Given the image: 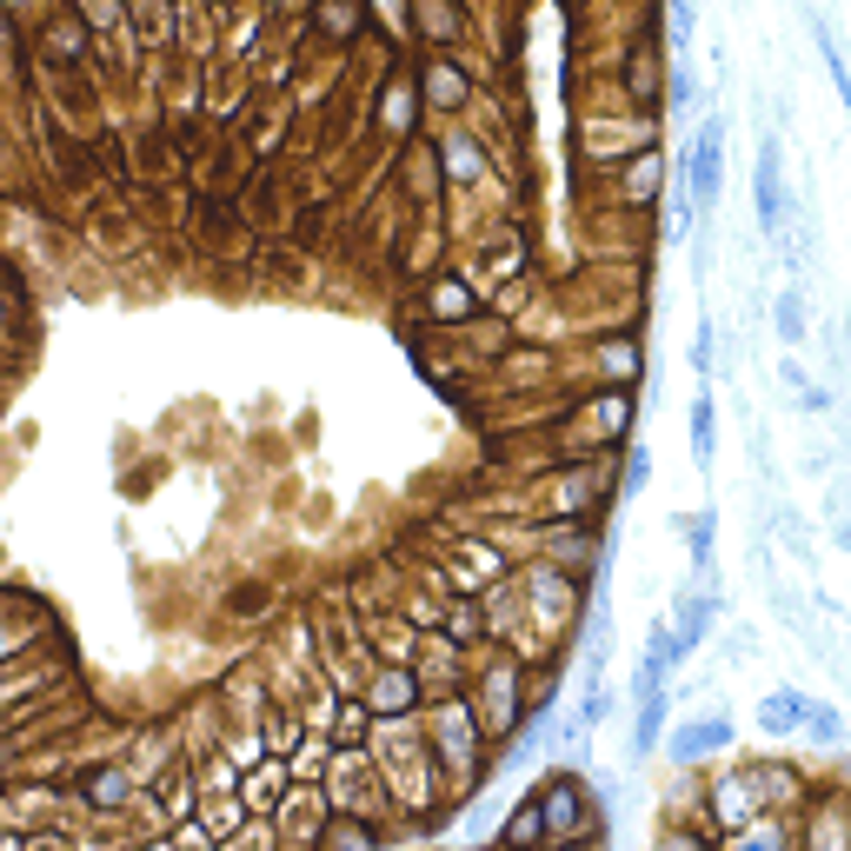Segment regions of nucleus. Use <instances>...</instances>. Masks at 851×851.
I'll list each match as a JSON object with an SVG mask.
<instances>
[{
    "label": "nucleus",
    "instance_id": "aec40b11",
    "mask_svg": "<svg viewBox=\"0 0 851 851\" xmlns=\"http://www.w3.org/2000/svg\"><path fill=\"white\" fill-rule=\"evenodd\" d=\"M679 533H686V546H692V566H712V533H719V513L706 506V513L679 519Z\"/></svg>",
    "mask_w": 851,
    "mask_h": 851
},
{
    "label": "nucleus",
    "instance_id": "cd10ccee",
    "mask_svg": "<svg viewBox=\"0 0 851 851\" xmlns=\"http://www.w3.org/2000/svg\"><path fill=\"white\" fill-rule=\"evenodd\" d=\"M692 373H712V320H699L692 333Z\"/></svg>",
    "mask_w": 851,
    "mask_h": 851
},
{
    "label": "nucleus",
    "instance_id": "2f4dec72",
    "mask_svg": "<svg viewBox=\"0 0 851 851\" xmlns=\"http://www.w3.org/2000/svg\"><path fill=\"white\" fill-rule=\"evenodd\" d=\"M626 87H632V93H652V67H646V60H632V67H626Z\"/></svg>",
    "mask_w": 851,
    "mask_h": 851
},
{
    "label": "nucleus",
    "instance_id": "f704fd0d",
    "mask_svg": "<svg viewBox=\"0 0 851 851\" xmlns=\"http://www.w3.org/2000/svg\"><path fill=\"white\" fill-rule=\"evenodd\" d=\"M27 851H73V845H67V839H33Z\"/></svg>",
    "mask_w": 851,
    "mask_h": 851
},
{
    "label": "nucleus",
    "instance_id": "393cba45",
    "mask_svg": "<svg viewBox=\"0 0 851 851\" xmlns=\"http://www.w3.org/2000/svg\"><path fill=\"white\" fill-rule=\"evenodd\" d=\"M446 166H453V173H459V180H473V173H479V166H486V153H479V146H473V140H453V146H446Z\"/></svg>",
    "mask_w": 851,
    "mask_h": 851
},
{
    "label": "nucleus",
    "instance_id": "4be33fe9",
    "mask_svg": "<svg viewBox=\"0 0 851 851\" xmlns=\"http://www.w3.org/2000/svg\"><path fill=\"white\" fill-rule=\"evenodd\" d=\"M366 719H373V706H366V699H346V706H340L333 739H340V746H359V739H366Z\"/></svg>",
    "mask_w": 851,
    "mask_h": 851
},
{
    "label": "nucleus",
    "instance_id": "1a4fd4ad",
    "mask_svg": "<svg viewBox=\"0 0 851 851\" xmlns=\"http://www.w3.org/2000/svg\"><path fill=\"white\" fill-rule=\"evenodd\" d=\"M806 719H812V699L792 692V686H779V692L759 699V726H766V732H799Z\"/></svg>",
    "mask_w": 851,
    "mask_h": 851
},
{
    "label": "nucleus",
    "instance_id": "6ab92c4d",
    "mask_svg": "<svg viewBox=\"0 0 851 851\" xmlns=\"http://www.w3.org/2000/svg\"><path fill=\"white\" fill-rule=\"evenodd\" d=\"M413 20H419V33H433V40H453V33H459V7H453V0H413Z\"/></svg>",
    "mask_w": 851,
    "mask_h": 851
},
{
    "label": "nucleus",
    "instance_id": "20e7f679",
    "mask_svg": "<svg viewBox=\"0 0 851 851\" xmlns=\"http://www.w3.org/2000/svg\"><path fill=\"white\" fill-rule=\"evenodd\" d=\"M286 779H293V766H280V752H273L266 766H253V772L240 779V806H246V812H273V806H286Z\"/></svg>",
    "mask_w": 851,
    "mask_h": 851
},
{
    "label": "nucleus",
    "instance_id": "f03ea898",
    "mask_svg": "<svg viewBox=\"0 0 851 851\" xmlns=\"http://www.w3.org/2000/svg\"><path fill=\"white\" fill-rule=\"evenodd\" d=\"M752 193H759V226H766V240H779L786 246V146H779V133H766L759 140V166H752Z\"/></svg>",
    "mask_w": 851,
    "mask_h": 851
},
{
    "label": "nucleus",
    "instance_id": "5701e85b",
    "mask_svg": "<svg viewBox=\"0 0 851 851\" xmlns=\"http://www.w3.org/2000/svg\"><path fill=\"white\" fill-rule=\"evenodd\" d=\"M320 27H326L333 40H346V33L359 27V0H326V7H320Z\"/></svg>",
    "mask_w": 851,
    "mask_h": 851
},
{
    "label": "nucleus",
    "instance_id": "dca6fc26",
    "mask_svg": "<svg viewBox=\"0 0 851 851\" xmlns=\"http://www.w3.org/2000/svg\"><path fill=\"white\" fill-rule=\"evenodd\" d=\"M426 93H433L439 107H466V73H459L453 60H426Z\"/></svg>",
    "mask_w": 851,
    "mask_h": 851
},
{
    "label": "nucleus",
    "instance_id": "ddd939ff",
    "mask_svg": "<svg viewBox=\"0 0 851 851\" xmlns=\"http://www.w3.org/2000/svg\"><path fill=\"white\" fill-rule=\"evenodd\" d=\"M592 419V446H612L619 433H626V419H632V406H626V393H606L592 413H579V426Z\"/></svg>",
    "mask_w": 851,
    "mask_h": 851
},
{
    "label": "nucleus",
    "instance_id": "f257e3e1",
    "mask_svg": "<svg viewBox=\"0 0 851 851\" xmlns=\"http://www.w3.org/2000/svg\"><path fill=\"white\" fill-rule=\"evenodd\" d=\"M686 186H692V206H699V213L719 206V186H726V113H706V120H699L692 160H686Z\"/></svg>",
    "mask_w": 851,
    "mask_h": 851
},
{
    "label": "nucleus",
    "instance_id": "4468645a",
    "mask_svg": "<svg viewBox=\"0 0 851 851\" xmlns=\"http://www.w3.org/2000/svg\"><path fill=\"white\" fill-rule=\"evenodd\" d=\"M686 433H692V459L712 466V446H719V406H712V393L692 399V426H686Z\"/></svg>",
    "mask_w": 851,
    "mask_h": 851
},
{
    "label": "nucleus",
    "instance_id": "7c9ffc66",
    "mask_svg": "<svg viewBox=\"0 0 851 851\" xmlns=\"http://www.w3.org/2000/svg\"><path fill=\"white\" fill-rule=\"evenodd\" d=\"M646 479H652V453L639 446V453H632V466H626V486H646Z\"/></svg>",
    "mask_w": 851,
    "mask_h": 851
},
{
    "label": "nucleus",
    "instance_id": "c756f323",
    "mask_svg": "<svg viewBox=\"0 0 851 851\" xmlns=\"http://www.w3.org/2000/svg\"><path fill=\"white\" fill-rule=\"evenodd\" d=\"M779 386H786V393H806V386H812V373H806V366L786 353V366H779Z\"/></svg>",
    "mask_w": 851,
    "mask_h": 851
},
{
    "label": "nucleus",
    "instance_id": "473e14b6",
    "mask_svg": "<svg viewBox=\"0 0 851 851\" xmlns=\"http://www.w3.org/2000/svg\"><path fill=\"white\" fill-rule=\"evenodd\" d=\"M799 406H806V413H825V406H832V393H825V386H806V393H799Z\"/></svg>",
    "mask_w": 851,
    "mask_h": 851
},
{
    "label": "nucleus",
    "instance_id": "a211bd4d",
    "mask_svg": "<svg viewBox=\"0 0 851 851\" xmlns=\"http://www.w3.org/2000/svg\"><path fill=\"white\" fill-rule=\"evenodd\" d=\"M433 320H446V326L473 320V286H466V280H439V286H433Z\"/></svg>",
    "mask_w": 851,
    "mask_h": 851
},
{
    "label": "nucleus",
    "instance_id": "72a5a7b5",
    "mask_svg": "<svg viewBox=\"0 0 851 851\" xmlns=\"http://www.w3.org/2000/svg\"><path fill=\"white\" fill-rule=\"evenodd\" d=\"M80 7H87V20H107V27L120 20V7H113V0H80Z\"/></svg>",
    "mask_w": 851,
    "mask_h": 851
},
{
    "label": "nucleus",
    "instance_id": "412c9836",
    "mask_svg": "<svg viewBox=\"0 0 851 851\" xmlns=\"http://www.w3.org/2000/svg\"><path fill=\"white\" fill-rule=\"evenodd\" d=\"M819 53H825V73H832V87H839V100H845V113H851V67H845V53H839V40H832L825 20H819Z\"/></svg>",
    "mask_w": 851,
    "mask_h": 851
},
{
    "label": "nucleus",
    "instance_id": "6e6552de",
    "mask_svg": "<svg viewBox=\"0 0 851 851\" xmlns=\"http://www.w3.org/2000/svg\"><path fill=\"white\" fill-rule=\"evenodd\" d=\"M546 832H553V825H546V806L526 792V799L506 812V825H499V845H506V851H526V845H539Z\"/></svg>",
    "mask_w": 851,
    "mask_h": 851
},
{
    "label": "nucleus",
    "instance_id": "b1692460",
    "mask_svg": "<svg viewBox=\"0 0 851 851\" xmlns=\"http://www.w3.org/2000/svg\"><path fill=\"white\" fill-rule=\"evenodd\" d=\"M240 819H246V806H200V825H206L213 839H233Z\"/></svg>",
    "mask_w": 851,
    "mask_h": 851
},
{
    "label": "nucleus",
    "instance_id": "2eb2a0df",
    "mask_svg": "<svg viewBox=\"0 0 851 851\" xmlns=\"http://www.w3.org/2000/svg\"><path fill=\"white\" fill-rule=\"evenodd\" d=\"M539 806H546V825L553 832H573V806H579V779L573 772H559L546 792H539Z\"/></svg>",
    "mask_w": 851,
    "mask_h": 851
},
{
    "label": "nucleus",
    "instance_id": "9d476101",
    "mask_svg": "<svg viewBox=\"0 0 851 851\" xmlns=\"http://www.w3.org/2000/svg\"><path fill=\"white\" fill-rule=\"evenodd\" d=\"M666 712H672V692H659V699L639 706V719H632V766L652 759V752L666 746Z\"/></svg>",
    "mask_w": 851,
    "mask_h": 851
},
{
    "label": "nucleus",
    "instance_id": "0eeeda50",
    "mask_svg": "<svg viewBox=\"0 0 851 851\" xmlns=\"http://www.w3.org/2000/svg\"><path fill=\"white\" fill-rule=\"evenodd\" d=\"M712 612H719V599H712V592H686V599L672 606V632H679V646H686V652H699V646H706Z\"/></svg>",
    "mask_w": 851,
    "mask_h": 851
},
{
    "label": "nucleus",
    "instance_id": "a878e982",
    "mask_svg": "<svg viewBox=\"0 0 851 851\" xmlns=\"http://www.w3.org/2000/svg\"><path fill=\"white\" fill-rule=\"evenodd\" d=\"M806 726H812V739H825V746H839V739H845V719H839L832 706H812V719H806Z\"/></svg>",
    "mask_w": 851,
    "mask_h": 851
},
{
    "label": "nucleus",
    "instance_id": "423d86ee",
    "mask_svg": "<svg viewBox=\"0 0 851 851\" xmlns=\"http://www.w3.org/2000/svg\"><path fill=\"white\" fill-rule=\"evenodd\" d=\"M772 333H779V346H786V353H799V346H806L812 320H806V293H799V280L772 293Z\"/></svg>",
    "mask_w": 851,
    "mask_h": 851
},
{
    "label": "nucleus",
    "instance_id": "9b49d317",
    "mask_svg": "<svg viewBox=\"0 0 851 851\" xmlns=\"http://www.w3.org/2000/svg\"><path fill=\"white\" fill-rule=\"evenodd\" d=\"M80 799H87V806H100V812H120V806L133 799V779H126L120 766H107V772H87V779H80Z\"/></svg>",
    "mask_w": 851,
    "mask_h": 851
},
{
    "label": "nucleus",
    "instance_id": "39448f33",
    "mask_svg": "<svg viewBox=\"0 0 851 851\" xmlns=\"http://www.w3.org/2000/svg\"><path fill=\"white\" fill-rule=\"evenodd\" d=\"M413 672L406 666H386V672H373V686H366V706H373V719H399V712H413Z\"/></svg>",
    "mask_w": 851,
    "mask_h": 851
},
{
    "label": "nucleus",
    "instance_id": "c85d7f7f",
    "mask_svg": "<svg viewBox=\"0 0 851 851\" xmlns=\"http://www.w3.org/2000/svg\"><path fill=\"white\" fill-rule=\"evenodd\" d=\"M632 366H639L632 346H606V373H612V379H632Z\"/></svg>",
    "mask_w": 851,
    "mask_h": 851
},
{
    "label": "nucleus",
    "instance_id": "f8f14e48",
    "mask_svg": "<svg viewBox=\"0 0 851 851\" xmlns=\"http://www.w3.org/2000/svg\"><path fill=\"white\" fill-rule=\"evenodd\" d=\"M719 819H726L732 832H746V825L759 819V779H726V786H719Z\"/></svg>",
    "mask_w": 851,
    "mask_h": 851
},
{
    "label": "nucleus",
    "instance_id": "bb28decb",
    "mask_svg": "<svg viewBox=\"0 0 851 851\" xmlns=\"http://www.w3.org/2000/svg\"><path fill=\"white\" fill-rule=\"evenodd\" d=\"M326 845H333V851H366V825H353V819H340V825L326 832Z\"/></svg>",
    "mask_w": 851,
    "mask_h": 851
},
{
    "label": "nucleus",
    "instance_id": "f3484780",
    "mask_svg": "<svg viewBox=\"0 0 851 851\" xmlns=\"http://www.w3.org/2000/svg\"><path fill=\"white\" fill-rule=\"evenodd\" d=\"M406 193H413V200H433V193H439V153H433V146H413V153H406Z\"/></svg>",
    "mask_w": 851,
    "mask_h": 851
},
{
    "label": "nucleus",
    "instance_id": "7ed1b4c3",
    "mask_svg": "<svg viewBox=\"0 0 851 851\" xmlns=\"http://www.w3.org/2000/svg\"><path fill=\"white\" fill-rule=\"evenodd\" d=\"M719 746H732V719H686V726L666 732L672 766H699V759H712Z\"/></svg>",
    "mask_w": 851,
    "mask_h": 851
}]
</instances>
